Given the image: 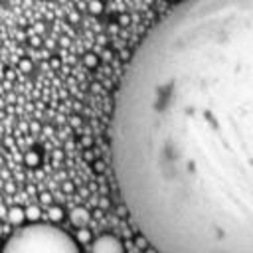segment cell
I'll return each mask as SVG.
<instances>
[{
  "instance_id": "cell-1",
  "label": "cell",
  "mask_w": 253,
  "mask_h": 253,
  "mask_svg": "<svg viewBox=\"0 0 253 253\" xmlns=\"http://www.w3.org/2000/svg\"><path fill=\"white\" fill-rule=\"evenodd\" d=\"M109 152L158 253H253V0H180L146 32L113 101Z\"/></svg>"
},
{
  "instance_id": "cell-2",
  "label": "cell",
  "mask_w": 253,
  "mask_h": 253,
  "mask_svg": "<svg viewBox=\"0 0 253 253\" xmlns=\"http://www.w3.org/2000/svg\"><path fill=\"white\" fill-rule=\"evenodd\" d=\"M2 253H81L77 241L51 223H30L18 229Z\"/></svg>"
},
{
  "instance_id": "cell-8",
  "label": "cell",
  "mask_w": 253,
  "mask_h": 253,
  "mask_svg": "<svg viewBox=\"0 0 253 253\" xmlns=\"http://www.w3.org/2000/svg\"><path fill=\"white\" fill-rule=\"evenodd\" d=\"M79 239H81V241H87V239H89V231L81 229V231H79Z\"/></svg>"
},
{
  "instance_id": "cell-4",
  "label": "cell",
  "mask_w": 253,
  "mask_h": 253,
  "mask_svg": "<svg viewBox=\"0 0 253 253\" xmlns=\"http://www.w3.org/2000/svg\"><path fill=\"white\" fill-rule=\"evenodd\" d=\"M6 219H8L10 223H14V225H20V223L26 219V211H24L20 206H14L12 210H8V213H6Z\"/></svg>"
},
{
  "instance_id": "cell-6",
  "label": "cell",
  "mask_w": 253,
  "mask_h": 253,
  "mask_svg": "<svg viewBox=\"0 0 253 253\" xmlns=\"http://www.w3.org/2000/svg\"><path fill=\"white\" fill-rule=\"evenodd\" d=\"M26 215H28V217H32V219H36V217L40 215V210H38V208H30V210L26 211Z\"/></svg>"
},
{
  "instance_id": "cell-5",
  "label": "cell",
  "mask_w": 253,
  "mask_h": 253,
  "mask_svg": "<svg viewBox=\"0 0 253 253\" xmlns=\"http://www.w3.org/2000/svg\"><path fill=\"white\" fill-rule=\"evenodd\" d=\"M71 219H73L75 225H81V223L87 221V211H85V210H75V211L71 213Z\"/></svg>"
},
{
  "instance_id": "cell-9",
  "label": "cell",
  "mask_w": 253,
  "mask_h": 253,
  "mask_svg": "<svg viewBox=\"0 0 253 253\" xmlns=\"http://www.w3.org/2000/svg\"><path fill=\"white\" fill-rule=\"evenodd\" d=\"M0 233H2V225H0Z\"/></svg>"
},
{
  "instance_id": "cell-3",
  "label": "cell",
  "mask_w": 253,
  "mask_h": 253,
  "mask_svg": "<svg viewBox=\"0 0 253 253\" xmlns=\"http://www.w3.org/2000/svg\"><path fill=\"white\" fill-rule=\"evenodd\" d=\"M93 253H125L123 249V243L115 237V235H99L95 241H93V247H91Z\"/></svg>"
},
{
  "instance_id": "cell-7",
  "label": "cell",
  "mask_w": 253,
  "mask_h": 253,
  "mask_svg": "<svg viewBox=\"0 0 253 253\" xmlns=\"http://www.w3.org/2000/svg\"><path fill=\"white\" fill-rule=\"evenodd\" d=\"M91 12H101V2H91Z\"/></svg>"
}]
</instances>
